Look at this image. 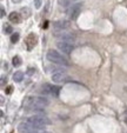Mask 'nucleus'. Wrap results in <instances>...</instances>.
I'll return each mask as SVG.
<instances>
[{
	"instance_id": "nucleus-11",
	"label": "nucleus",
	"mask_w": 127,
	"mask_h": 133,
	"mask_svg": "<svg viewBox=\"0 0 127 133\" xmlns=\"http://www.w3.org/2000/svg\"><path fill=\"white\" fill-rule=\"evenodd\" d=\"M37 40H38V37L34 33H30L27 35V38H26V46H27L28 51H32L34 48V46L37 45Z\"/></svg>"
},
{
	"instance_id": "nucleus-6",
	"label": "nucleus",
	"mask_w": 127,
	"mask_h": 133,
	"mask_svg": "<svg viewBox=\"0 0 127 133\" xmlns=\"http://www.w3.org/2000/svg\"><path fill=\"white\" fill-rule=\"evenodd\" d=\"M81 8H82V3L72 4V6H70L68 10L66 11V14H67L68 19H71V20H75V19L79 17L80 12H81Z\"/></svg>"
},
{
	"instance_id": "nucleus-8",
	"label": "nucleus",
	"mask_w": 127,
	"mask_h": 133,
	"mask_svg": "<svg viewBox=\"0 0 127 133\" xmlns=\"http://www.w3.org/2000/svg\"><path fill=\"white\" fill-rule=\"evenodd\" d=\"M71 26V23L66 19H60V20H55L53 23V28L55 30V32L59 31H66Z\"/></svg>"
},
{
	"instance_id": "nucleus-7",
	"label": "nucleus",
	"mask_w": 127,
	"mask_h": 133,
	"mask_svg": "<svg viewBox=\"0 0 127 133\" xmlns=\"http://www.w3.org/2000/svg\"><path fill=\"white\" fill-rule=\"evenodd\" d=\"M58 50H60V52H62L64 54H71L74 51V46L71 43H66V41H58L57 43Z\"/></svg>"
},
{
	"instance_id": "nucleus-16",
	"label": "nucleus",
	"mask_w": 127,
	"mask_h": 133,
	"mask_svg": "<svg viewBox=\"0 0 127 133\" xmlns=\"http://www.w3.org/2000/svg\"><path fill=\"white\" fill-rule=\"evenodd\" d=\"M71 3H72V0H58V4L62 7H70Z\"/></svg>"
},
{
	"instance_id": "nucleus-15",
	"label": "nucleus",
	"mask_w": 127,
	"mask_h": 133,
	"mask_svg": "<svg viewBox=\"0 0 127 133\" xmlns=\"http://www.w3.org/2000/svg\"><path fill=\"white\" fill-rule=\"evenodd\" d=\"M21 58L20 57H18V55H15V57H13V59H12V64H13V66H15V67H19L20 65H21Z\"/></svg>"
},
{
	"instance_id": "nucleus-3",
	"label": "nucleus",
	"mask_w": 127,
	"mask_h": 133,
	"mask_svg": "<svg viewBox=\"0 0 127 133\" xmlns=\"http://www.w3.org/2000/svg\"><path fill=\"white\" fill-rule=\"evenodd\" d=\"M26 120L32 124L35 130H45V126L51 125V120L44 114H35V116L27 118Z\"/></svg>"
},
{
	"instance_id": "nucleus-23",
	"label": "nucleus",
	"mask_w": 127,
	"mask_h": 133,
	"mask_svg": "<svg viewBox=\"0 0 127 133\" xmlns=\"http://www.w3.org/2000/svg\"><path fill=\"white\" fill-rule=\"evenodd\" d=\"M0 12H1V13H0V17H1V18L5 17V8H4V6H1V7H0Z\"/></svg>"
},
{
	"instance_id": "nucleus-22",
	"label": "nucleus",
	"mask_w": 127,
	"mask_h": 133,
	"mask_svg": "<svg viewBox=\"0 0 127 133\" xmlns=\"http://www.w3.org/2000/svg\"><path fill=\"white\" fill-rule=\"evenodd\" d=\"M12 91H13L12 86H7V88L5 90V92H6V94H11V93H12Z\"/></svg>"
},
{
	"instance_id": "nucleus-21",
	"label": "nucleus",
	"mask_w": 127,
	"mask_h": 133,
	"mask_svg": "<svg viewBox=\"0 0 127 133\" xmlns=\"http://www.w3.org/2000/svg\"><path fill=\"white\" fill-rule=\"evenodd\" d=\"M30 133H52L50 131H45V130H35L33 132H30Z\"/></svg>"
},
{
	"instance_id": "nucleus-17",
	"label": "nucleus",
	"mask_w": 127,
	"mask_h": 133,
	"mask_svg": "<svg viewBox=\"0 0 127 133\" xmlns=\"http://www.w3.org/2000/svg\"><path fill=\"white\" fill-rule=\"evenodd\" d=\"M3 30H4V33H5V34H11L12 31H13V28L10 24H5V25L3 26Z\"/></svg>"
},
{
	"instance_id": "nucleus-1",
	"label": "nucleus",
	"mask_w": 127,
	"mask_h": 133,
	"mask_svg": "<svg viewBox=\"0 0 127 133\" xmlns=\"http://www.w3.org/2000/svg\"><path fill=\"white\" fill-rule=\"evenodd\" d=\"M50 105V101L48 99H46L45 97H32V96H28L25 98L24 100V106L25 108L27 110L32 111L33 108H37V107H42L45 108L46 106Z\"/></svg>"
},
{
	"instance_id": "nucleus-28",
	"label": "nucleus",
	"mask_w": 127,
	"mask_h": 133,
	"mask_svg": "<svg viewBox=\"0 0 127 133\" xmlns=\"http://www.w3.org/2000/svg\"><path fill=\"white\" fill-rule=\"evenodd\" d=\"M124 91H125V92H127V86H125V87H124Z\"/></svg>"
},
{
	"instance_id": "nucleus-24",
	"label": "nucleus",
	"mask_w": 127,
	"mask_h": 133,
	"mask_svg": "<svg viewBox=\"0 0 127 133\" xmlns=\"http://www.w3.org/2000/svg\"><path fill=\"white\" fill-rule=\"evenodd\" d=\"M50 0H48L47 3H46V7H45V13H48V8H50Z\"/></svg>"
},
{
	"instance_id": "nucleus-25",
	"label": "nucleus",
	"mask_w": 127,
	"mask_h": 133,
	"mask_svg": "<svg viewBox=\"0 0 127 133\" xmlns=\"http://www.w3.org/2000/svg\"><path fill=\"white\" fill-rule=\"evenodd\" d=\"M6 81H7V79H6L5 77L3 75V77H1V86H5V83H6Z\"/></svg>"
},
{
	"instance_id": "nucleus-19",
	"label": "nucleus",
	"mask_w": 127,
	"mask_h": 133,
	"mask_svg": "<svg viewBox=\"0 0 127 133\" xmlns=\"http://www.w3.org/2000/svg\"><path fill=\"white\" fill-rule=\"evenodd\" d=\"M42 5V0H34V7L35 8H40Z\"/></svg>"
},
{
	"instance_id": "nucleus-27",
	"label": "nucleus",
	"mask_w": 127,
	"mask_h": 133,
	"mask_svg": "<svg viewBox=\"0 0 127 133\" xmlns=\"http://www.w3.org/2000/svg\"><path fill=\"white\" fill-rule=\"evenodd\" d=\"M14 4H19V3H21V0H12Z\"/></svg>"
},
{
	"instance_id": "nucleus-4",
	"label": "nucleus",
	"mask_w": 127,
	"mask_h": 133,
	"mask_svg": "<svg viewBox=\"0 0 127 133\" xmlns=\"http://www.w3.org/2000/svg\"><path fill=\"white\" fill-rule=\"evenodd\" d=\"M41 94L44 97H53V98H57L59 97V93H60V87L55 85H51V84H45V85L41 87L40 90Z\"/></svg>"
},
{
	"instance_id": "nucleus-18",
	"label": "nucleus",
	"mask_w": 127,
	"mask_h": 133,
	"mask_svg": "<svg viewBox=\"0 0 127 133\" xmlns=\"http://www.w3.org/2000/svg\"><path fill=\"white\" fill-rule=\"evenodd\" d=\"M19 39H20L19 33H13V34L11 35V43L12 44H17L18 41H19Z\"/></svg>"
},
{
	"instance_id": "nucleus-29",
	"label": "nucleus",
	"mask_w": 127,
	"mask_h": 133,
	"mask_svg": "<svg viewBox=\"0 0 127 133\" xmlns=\"http://www.w3.org/2000/svg\"><path fill=\"white\" fill-rule=\"evenodd\" d=\"M125 121H126V125H127V118H126V119H125Z\"/></svg>"
},
{
	"instance_id": "nucleus-20",
	"label": "nucleus",
	"mask_w": 127,
	"mask_h": 133,
	"mask_svg": "<svg viewBox=\"0 0 127 133\" xmlns=\"http://www.w3.org/2000/svg\"><path fill=\"white\" fill-rule=\"evenodd\" d=\"M34 73H35V68L28 67V70H27V74H28V75H33Z\"/></svg>"
},
{
	"instance_id": "nucleus-9",
	"label": "nucleus",
	"mask_w": 127,
	"mask_h": 133,
	"mask_svg": "<svg viewBox=\"0 0 127 133\" xmlns=\"http://www.w3.org/2000/svg\"><path fill=\"white\" fill-rule=\"evenodd\" d=\"M71 79V77H68L66 74V72H58V73H53L52 74V80L53 83H65V81H68Z\"/></svg>"
},
{
	"instance_id": "nucleus-14",
	"label": "nucleus",
	"mask_w": 127,
	"mask_h": 133,
	"mask_svg": "<svg viewBox=\"0 0 127 133\" xmlns=\"http://www.w3.org/2000/svg\"><path fill=\"white\" fill-rule=\"evenodd\" d=\"M23 79H24V72H21V71H17V72H14V74H13V81H15V83H20Z\"/></svg>"
},
{
	"instance_id": "nucleus-30",
	"label": "nucleus",
	"mask_w": 127,
	"mask_h": 133,
	"mask_svg": "<svg viewBox=\"0 0 127 133\" xmlns=\"http://www.w3.org/2000/svg\"><path fill=\"white\" fill-rule=\"evenodd\" d=\"M72 1H78V0H72Z\"/></svg>"
},
{
	"instance_id": "nucleus-26",
	"label": "nucleus",
	"mask_w": 127,
	"mask_h": 133,
	"mask_svg": "<svg viewBox=\"0 0 127 133\" xmlns=\"http://www.w3.org/2000/svg\"><path fill=\"white\" fill-rule=\"evenodd\" d=\"M8 65H7V63H4V70H8Z\"/></svg>"
},
{
	"instance_id": "nucleus-10",
	"label": "nucleus",
	"mask_w": 127,
	"mask_h": 133,
	"mask_svg": "<svg viewBox=\"0 0 127 133\" xmlns=\"http://www.w3.org/2000/svg\"><path fill=\"white\" fill-rule=\"evenodd\" d=\"M18 131L20 133H30V132H33L35 131V128L32 126V124L28 123L27 120L26 121H23V123H20L18 125Z\"/></svg>"
},
{
	"instance_id": "nucleus-13",
	"label": "nucleus",
	"mask_w": 127,
	"mask_h": 133,
	"mask_svg": "<svg viewBox=\"0 0 127 133\" xmlns=\"http://www.w3.org/2000/svg\"><path fill=\"white\" fill-rule=\"evenodd\" d=\"M20 15L23 17V19H27L32 15V12H31V8L30 7H21L19 11Z\"/></svg>"
},
{
	"instance_id": "nucleus-5",
	"label": "nucleus",
	"mask_w": 127,
	"mask_h": 133,
	"mask_svg": "<svg viewBox=\"0 0 127 133\" xmlns=\"http://www.w3.org/2000/svg\"><path fill=\"white\" fill-rule=\"evenodd\" d=\"M54 37L59 39L60 41H66V43H74L77 40V34L70 31H59V32H54Z\"/></svg>"
},
{
	"instance_id": "nucleus-12",
	"label": "nucleus",
	"mask_w": 127,
	"mask_h": 133,
	"mask_svg": "<svg viewBox=\"0 0 127 133\" xmlns=\"http://www.w3.org/2000/svg\"><path fill=\"white\" fill-rule=\"evenodd\" d=\"M8 19H10V21H12L13 24H20L23 17L20 15L19 12H12V13H10V15H8Z\"/></svg>"
},
{
	"instance_id": "nucleus-2",
	"label": "nucleus",
	"mask_w": 127,
	"mask_h": 133,
	"mask_svg": "<svg viewBox=\"0 0 127 133\" xmlns=\"http://www.w3.org/2000/svg\"><path fill=\"white\" fill-rule=\"evenodd\" d=\"M46 58H47L48 61L54 63V64H57V65H61V66H65V67L70 66V60H68V58L57 50H50L47 52V54H46Z\"/></svg>"
}]
</instances>
